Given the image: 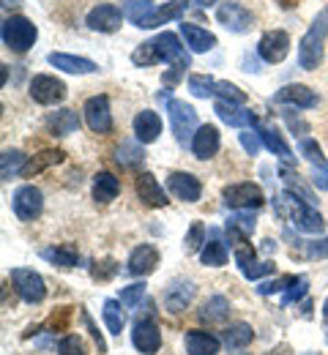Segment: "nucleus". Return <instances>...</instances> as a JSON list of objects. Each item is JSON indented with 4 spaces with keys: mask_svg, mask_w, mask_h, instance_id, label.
I'll return each mask as SVG.
<instances>
[{
    "mask_svg": "<svg viewBox=\"0 0 328 355\" xmlns=\"http://www.w3.org/2000/svg\"><path fill=\"white\" fill-rule=\"evenodd\" d=\"M85 123L94 134H110L112 132V112H110V98L107 96H91L83 107Z\"/></svg>",
    "mask_w": 328,
    "mask_h": 355,
    "instance_id": "obj_11",
    "label": "nucleus"
},
{
    "mask_svg": "<svg viewBox=\"0 0 328 355\" xmlns=\"http://www.w3.org/2000/svg\"><path fill=\"white\" fill-rule=\"evenodd\" d=\"M254 132L260 134V139H263V145L274 153V156H279L282 162H290L293 159V148L284 142V137H282L279 129H274V126H268V123H260Z\"/></svg>",
    "mask_w": 328,
    "mask_h": 355,
    "instance_id": "obj_27",
    "label": "nucleus"
},
{
    "mask_svg": "<svg viewBox=\"0 0 328 355\" xmlns=\"http://www.w3.org/2000/svg\"><path fill=\"white\" fill-rule=\"evenodd\" d=\"M47 129L58 137H69V134L80 132V115L74 110H58L47 115Z\"/></svg>",
    "mask_w": 328,
    "mask_h": 355,
    "instance_id": "obj_28",
    "label": "nucleus"
},
{
    "mask_svg": "<svg viewBox=\"0 0 328 355\" xmlns=\"http://www.w3.org/2000/svg\"><path fill=\"white\" fill-rule=\"evenodd\" d=\"M219 101H227V104H246V93L233 85V83H227V80H219L216 83V93H214Z\"/></svg>",
    "mask_w": 328,
    "mask_h": 355,
    "instance_id": "obj_44",
    "label": "nucleus"
},
{
    "mask_svg": "<svg viewBox=\"0 0 328 355\" xmlns=\"http://www.w3.org/2000/svg\"><path fill=\"white\" fill-rule=\"evenodd\" d=\"M39 254H42V260H47V263L60 266V268H77V263H80V252H77V246H71V243L47 246V249H42Z\"/></svg>",
    "mask_w": 328,
    "mask_h": 355,
    "instance_id": "obj_29",
    "label": "nucleus"
},
{
    "mask_svg": "<svg viewBox=\"0 0 328 355\" xmlns=\"http://www.w3.org/2000/svg\"><path fill=\"white\" fill-rule=\"evenodd\" d=\"M263 355H293V350H290V345H277V347H271L268 353Z\"/></svg>",
    "mask_w": 328,
    "mask_h": 355,
    "instance_id": "obj_57",
    "label": "nucleus"
},
{
    "mask_svg": "<svg viewBox=\"0 0 328 355\" xmlns=\"http://www.w3.org/2000/svg\"><path fill=\"white\" fill-rule=\"evenodd\" d=\"M274 101H279V104H293V107H301V110H312V107H318V93L309 88V85L293 83V85H284V88L274 96Z\"/></svg>",
    "mask_w": 328,
    "mask_h": 355,
    "instance_id": "obj_19",
    "label": "nucleus"
},
{
    "mask_svg": "<svg viewBox=\"0 0 328 355\" xmlns=\"http://www.w3.org/2000/svg\"><path fill=\"white\" fill-rule=\"evenodd\" d=\"M184 345L189 355H216L222 350V339H216L208 331H189Z\"/></svg>",
    "mask_w": 328,
    "mask_h": 355,
    "instance_id": "obj_25",
    "label": "nucleus"
},
{
    "mask_svg": "<svg viewBox=\"0 0 328 355\" xmlns=\"http://www.w3.org/2000/svg\"><path fill=\"white\" fill-rule=\"evenodd\" d=\"M225 205L235 208V211H257L266 202V194L257 183H230L222 189Z\"/></svg>",
    "mask_w": 328,
    "mask_h": 355,
    "instance_id": "obj_5",
    "label": "nucleus"
},
{
    "mask_svg": "<svg viewBox=\"0 0 328 355\" xmlns=\"http://www.w3.org/2000/svg\"><path fill=\"white\" fill-rule=\"evenodd\" d=\"M153 42H156V49H159V55H162V63H184V60H189L187 46L181 44V39H178L175 33L164 31V33H159Z\"/></svg>",
    "mask_w": 328,
    "mask_h": 355,
    "instance_id": "obj_22",
    "label": "nucleus"
},
{
    "mask_svg": "<svg viewBox=\"0 0 328 355\" xmlns=\"http://www.w3.org/2000/svg\"><path fill=\"white\" fill-rule=\"evenodd\" d=\"M219 148H222V134L216 126H200L197 134H194V139H191V153L200 159V162H208V159H214L216 153H219Z\"/></svg>",
    "mask_w": 328,
    "mask_h": 355,
    "instance_id": "obj_15",
    "label": "nucleus"
},
{
    "mask_svg": "<svg viewBox=\"0 0 328 355\" xmlns=\"http://www.w3.org/2000/svg\"><path fill=\"white\" fill-rule=\"evenodd\" d=\"M142 298H145V284H129V287L121 290V298L118 301L123 304V309H137Z\"/></svg>",
    "mask_w": 328,
    "mask_h": 355,
    "instance_id": "obj_47",
    "label": "nucleus"
},
{
    "mask_svg": "<svg viewBox=\"0 0 328 355\" xmlns=\"http://www.w3.org/2000/svg\"><path fill=\"white\" fill-rule=\"evenodd\" d=\"M214 112L219 115L222 123L227 126H235V129H252L257 126V115L252 110H246L243 104H227V101H216Z\"/></svg>",
    "mask_w": 328,
    "mask_h": 355,
    "instance_id": "obj_16",
    "label": "nucleus"
},
{
    "mask_svg": "<svg viewBox=\"0 0 328 355\" xmlns=\"http://www.w3.org/2000/svg\"><path fill=\"white\" fill-rule=\"evenodd\" d=\"M135 134H137V142L140 145H150L159 139L162 134V118L153 112V110H142L135 115Z\"/></svg>",
    "mask_w": 328,
    "mask_h": 355,
    "instance_id": "obj_23",
    "label": "nucleus"
},
{
    "mask_svg": "<svg viewBox=\"0 0 328 355\" xmlns=\"http://www.w3.org/2000/svg\"><path fill=\"white\" fill-rule=\"evenodd\" d=\"M181 36H184V42L191 52H197V55H202V52H211L214 46H216V36L211 33V31H205V28H200V25H191V22H184L181 25Z\"/></svg>",
    "mask_w": 328,
    "mask_h": 355,
    "instance_id": "obj_24",
    "label": "nucleus"
},
{
    "mask_svg": "<svg viewBox=\"0 0 328 355\" xmlns=\"http://www.w3.org/2000/svg\"><path fill=\"white\" fill-rule=\"evenodd\" d=\"M328 39V11H320L312 22V28L304 33L301 44H298V66L304 71H315L323 63V52H326Z\"/></svg>",
    "mask_w": 328,
    "mask_h": 355,
    "instance_id": "obj_2",
    "label": "nucleus"
},
{
    "mask_svg": "<svg viewBox=\"0 0 328 355\" xmlns=\"http://www.w3.org/2000/svg\"><path fill=\"white\" fill-rule=\"evenodd\" d=\"M202 246H205V224L194 222L184 238V249H187V254H197V252H202Z\"/></svg>",
    "mask_w": 328,
    "mask_h": 355,
    "instance_id": "obj_43",
    "label": "nucleus"
},
{
    "mask_svg": "<svg viewBox=\"0 0 328 355\" xmlns=\"http://www.w3.org/2000/svg\"><path fill=\"white\" fill-rule=\"evenodd\" d=\"M137 197H140L142 205H148V208H164L170 200H167V194H164V189H162V183L156 180L153 173H142L137 178Z\"/></svg>",
    "mask_w": 328,
    "mask_h": 355,
    "instance_id": "obj_18",
    "label": "nucleus"
},
{
    "mask_svg": "<svg viewBox=\"0 0 328 355\" xmlns=\"http://www.w3.org/2000/svg\"><path fill=\"white\" fill-rule=\"evenodd\" d=\"M85 322H88V331H91V336H94V342L98 345V353H107V345H104V339H101V334L96 331V325H94V320L85 314Z\"/></svg>",
    "mask_w": 328,
    "mask_h": 355,
    "instance_id": "obj_56",
    "label": "nucleus"
},
{
    "mask_svg": "<svg viewBox=\"0 0 328 355\" xmlns=\"http://www.w3.org/2000/svg\"><path fill=\"white\" fill-rule=\"evenodd\" d=\"M31 98L36 104H44V107H52V104H60L66 96H69V88L63 80L58 77H49V74H36L31 80Z\"/></svg>",
    "mask_w": 328,
    "mask_h": 355,
    "instance_id": "obj_8",
    "label": "nucleus"
},
{
    "mask_svg": "<svg viewBox=\"0 0 328 355\" xmlns=\"http://www.w3.org/2000/svg\"><path fill=\"white\" fill-rule=\"evenodd\" d=\"M118 191H121V180L112 175V173L101 170V173L94 178V200L96 202L107 205V202H112V200L118 197Z\"/></svg>",
    "mask_w": 328,
    "mask_h": 355,
    "instance_id": "obj_31",
    "label": "nucleus"
},
{
    "mask_svg": "<svg viewBox=\"0 0 328 355\" xmlns=\"http://www.w3.org/2000/svg\"><path fill=\"white\" fill-rule=\"evenodd\" d=\"M39 39V28L28 19V17H6L3 19V44L11 52H28Z\"/></svg>",
    "mask_w": 328,
    "mask_h": 355,
    "instance_id": "obj_3",
    "label": "nucleus"
},
{
    "mask_svg": "<svg viewBox=\"0 0 328 355\" xmlns=\"http://www.w3.org/2000/svg\"><path fill=\"white\" fill-rule=\"evenodd\" d=\"M274 214L307 235H320L326 227V219L320 216V211L309 200L298 197L295 191H282L274 197Z\"/></svg>",
    "mask_w": 328,
    "mask_h": 355,
    "instance_id": "obj_1",
    "label": "nucleus"
},
{
    "mask_svg": "<svg viewBox=\"0 0 328 355\" xmlns=\"http://www.w3.org/2000/svg\"><path fill=\"white\" fill-rule=\"evenodd\" d=\"M189 0H173V3H164L162 8H156L145 22H142L140 28L145 31H153V28H159V25H167V22H173V19H181L184 17V11H187Z\"/></svg>",
    "mask_w": 328,
    "mask_h": 355,
    "instance_id": "obj_26",
    "label": "nucleus"
},
{
    "mask_svg": "<svg viewBox=\"0 0 328 355\" xmlns=\"http://www.w3.org/2000/svg\"><path fill=\"white\" fill-rule=\"evenodd\" d=\"M121 306H123V304H121V301H115V298H107V301H104V306H101L104 325H107V331H110V334H115V336H121V331H123V325H126V314H123Z\"/></svg>",
    "mask_w": 328,
    "mask_h": 355,
    "instance_id": "obj_33",
    "label": "nucleus"
},
{
    "mask_svg": "<svg viewBox=\"0 0 328 355\" xmlns=\"http://www.w3.org/2000/svg\"><path fill=\"white\" fill-rule=\"evenodd\" d=\"M126 266H129V273H135V276H148V273H153L156 266H159V249L150 246V243H142L137 249H132Z\"/></svg>",
    "mask_w": 328,
    "mask_h": 355,
    "instance_id": "obj_21",
    "label": "nucleus"
},
{
    "mask_svg": "<svg viewBox=\"0 0 328 355\" xmlns=\"http://www.w3.org/2000/svg\"><path fill=\"white\" fill-rule=\"evenodd\" d=\"M304 257V260H326L328 257V235L318 238V241H304L301 252H293V257Z\"/></svg>",
    "mask_w": 328,
    "mask_h": 355,
    "instance_id": "obj_39",
    "label": "nucleus"
},
{
    "mask_svg": "<svg viewBox=\"0 0 328 355\" xmlns=\"http://www.w3.org/2000/svg\"><path fill=\"white\" fill-rule=\"evenodd\" d=\"M115 159L123 167H135V164H140L142 159H145V153H142V148L137 142H121V148L115 150Z\"/></svg>",
    "mask_w": 328,
    "mask_h": 355,
    "instance_id": "obj_40",
    "label": "nucleus"
},
{
    "mask_svg": "<svg viewBox=\"0 0 328 355\" xmlns=\"http://www.w3.org/2000/svg\"><path fill=\"white\" fill-rule=\"evenodd\" d=\"M200 260H202V266H208V268L227 266V246L219 241L216 232H211V241H205V246H202V252H200Z\"/></svg>",
    "mask_w": 328,
    "mask_h": 355,
    "instance_id": "obj_32",
    "label": "nucleus"
},
{
    "mask_svg": "<svg viewBox=\"0 0 328 355\" xmlns=\"http://www.w3.org/2000/svg\"><path fill=\"white\" fill-rule=\"evenodd\" d=\"M293 282H295V276H282V279H277V282H266V284H260V287H257V293H260V295L282 293V290H287Z\"/></svg>",
    "mask_w": 328,
    "mask_h": 355,
    "instance_id": "obj_51",
    "label": "nucleus"
},
{
    "mask_svg": "<svg viewBox=\"0 0 328 355\" xmlns=\"http://www.w3.org/2000/svg\"><path fill=\"white\" fill-rule=\"evenodd\" d=\"M216 19L230 33H246V31H252V22H254L252 11L241 3H233V0H225V3L216 6Z\"/></svg>",
    "mask_w": 328,
    "mask_h": 355,
    "instance_id": "obj_9",
    "label": "nucleus"
},
{
    "mask_svg": "<svg viewBox=\"0 0 328 355\" xmlns=\"http://www.w3.org/2000/svg\"><path fill=\"white\" fill-rule=\"evenodd\" d=\"M225 230L227 232H241V235H252L254 232V216H252V211H238L233 214L227 224H225Z\"/></svg>",
    "mask_w": 328,
    "mask_h": 355,
    "instance_id": "obj_41",
    "label": "nucleus"
},
{
    "mask_svg": "<svg viewBox=\"0 0 328 355\" xmlns=\"http://www.w3.org/2000/svg\"><path fill=\"white\" fill-rule=\"evenodd\" d=\"M307 287H309V279L307 276H295V282L284 290V295H282V306H290V304H295V301H301L304 295H307Z\"/></svg>",
    "mask_w": 328,
    "mask_h": 355,
    "instance_id": "obj_46",
    "label": "nucleus"
},
{
    "mask_svg": "<svg viewBox=\"0 0 328 355\" xmlns=\"http://www.w3.org/2000/svg\"><path fill=\"white\" fill-rule=\"evenodd\" d=\"M257 55L266 63H282L290 55V36L284 31H268L257 42Z\"/></svg>",
    "mask_w": 328,
    "mask_h": 355,
    "instance_id": "obj_12",
    "label": "nucleus"
},
{
    "mask_svg": "<svg viewBox=\"0 0 328 355\" xmlns=\"http://www.w3.org/2000/svg\"><path fill=\"white\" fill-rule=\"evenodd\" d=\"M189 90L197 98H208V96L216 93V80H211L208 74H191L189 77Z\"/></svg>",
    "mask_w": 328,
    "mask_h": 355,
    "instance_id": "obj_42",
    "label": "nucleus"
},
{
    "mask_svg": "<svg viewBox=\"0 0 328 355\" xmlns=\"http://www.w3.org/2000/svg\"><path fill=\"white\" fill-rule=\"evenodd\" d=\"M312 183L318 189H328V167H315L312 170Z\"/></svg>",
    "mask_w": 328,
    "mask_h": 355,
    "instance_id": "obj_55",
    "label": "nucleus"
},
{
    "mask_svg": "<svg viewBox=\"0 0 328 355\" xmlns=\"http://www.w3.org/2000/svg\"><path fill=\"white\" fill-rule=\"evenodd\" d=\"M191 298H194V284L187 282V279H173V282L167 284L164 295H162L164 309L170 311V314H181V311L191 304Z\"/></svg>",
    "mask_w": 328,
    "mask_h": 355,
    "instance_id": "obj_14",
    "label": "nucleus"
},
{
    "mask_svg": "<svg viewBox=\"0 0 328 355\" xmlns=\"http://www.w3.org/2000/svg\"><path fill=\"white\" fill-rule=\"evenodd\" d=\"M132 63L135 66H156V63H162V55H159V49H156V42L150 39V42H142L135 52H132Z\"/></svg>",
    "mask_w": 328,
    "mask_h": 355,
    "instance_id": "obj_38",
    "label": "nucleus"
},
{
    "mask_svg": "<svg viewBox=\"0 0 328 355\" xmlns=\"http://www.w3.org/2000/svg\"><path fill=\"white\" fill-rule=\"evenodd\" d=\"M3 6H6V8H11V6H22V0H3Z\"/></svg>",
    "mask_w": 328,
    "mask_h": 355,
    "instance_id": "obj_58",
    "label": "nucleus"
},
{
    "mask_svg": "<svg viewBox=\"0 0 328 355\" xmlns=\"http://www.w3.org/2000/svg\"><path fill=\"white\" fill-rule=\"evenodd\" d=\"M279 175H282V180H284L287 186H293L295 191H301V197H304V200H312V191H309V189L301 183V175H298V170H293L290 164H282Z\"/></svg>",
    "mask_w": 328,
    "mask_h": 355,
    "instance_id": "obj_48",
    "label": "nucleus"
},
{
    "mask_svg": "<svg viewBox=\"0 0 328 355\" xmlns=\"http://www.w3.org/2000/svg\"><path fill=\"white\" fill-rule=\"evenodd\" d=\"M58 355H88V347H85V342L77 334H69V336L60 339Z\"/></svg>",
    "mask_w": 328,
    "mask_h": 355,
    "instance_id": "obj_49",
    "label": "nucleus"
},
{
    "mask_svg": "<svg viewBox=\"0 0 328 355\" xmlns=\"http://www.w3.org/2000/svg\"><path fill=\"white\" fill-rule=\"evenodd\" d=\"M252 339H254V331H252L249 322H233V325H227V328L222 331V345L230 347V350H243V347H249Z\"/></svg>",
    "mask_w": 328,
    "mask_h": 355,
    "instance_id": "obj_30",
    "label": "nucleus"
},
{
    "mask_svg": "<svg viewBox=\"0 0 328 355\" xmlns=\"http://www.w3.org/2000/svg\"><path fill=\"white\" fill-rule=\"evenodd\" d=\"M66 159V153L63 150H42V153H36L28 164H25V170H22V175L25 178H33V175H39L42 170H47V167H52V164H60Z\"/></svg>",
    "mask_w": 328,
    "mask_h": 355,
    "instance_id": "obj_35",
    "label": "nucleus"
},
{
    "mask_svg": "<svg viewBox=\"0 0 328 355\" xmlns=\"http://www.w3.org/2000/svg\"><path fill=\"white\" fill-rule=\"evenodd\" d=\"M167 118H170V126H173V134H175V139L181 142V145H187L189 139H194V134H197V110L187 104V101H181V98H170V104H167Z\"/></svg>",
    "mask_w": 328,
    "mask_h": 355,
    "instance_id": "obj_4",
    "label": "nucleus"
},
{
    "mask_svg": "<svg viewBox=\"0 0 328 355\" xmlns=\"http://www.w3.org/2000/svg\"><path fill=\"white\" fill-rule=\"evenodd\" d=\"M238 139H241V148H243L249 156H257V153H260V148H263L260 134L252 132V129H243V132L238 134Z\"/></svg>",
    "mask_w": 328,
    "mask_h": 355,
    "instance_id": "obj_50",
    "label": "nucleus"
},
{
    "mask_svg": "<svg viewBox=\"0 0 328 355\" xmlns=\"http://www.w3.org/2000/svg\"><path fill=\"white\" fill-rule=\"evenodd\" d=\"M47 60L55 69L66 71V74H94V71H98V66L94 60L80 58V55H69V52H49Z\"/></svg>",
    "mask_w": 328,
    "mask_h": 355,
    "instance_id": "obj_20",
    "label": "nucleus"
},
{
    "mask_svg": "<svg viewBox=\"0 0 328 355\" xmlns=\"http://www.w3.org/2000/svg\"><path fill=\"white\" fill-rule=\"evenodd\" d=\"M132 345L142 355H156L162 347V331L153 320H137L135 331H132Z\"/></svg>",
    "mask_w": 328,
    "mask_h": 355,
    "instance_id": "obj_13",
    "label": "nucleus"
},
{
    "mask_svg": "<svg viewBox=\"0 0 328 355\" xmlns=\"http://www.w3.org/2000/svg\"><path fill=\"white\" fill-rule=\"evenodd\" d=\"M121 8H123V17L129 22H135L137 28L156 11L153 8V0H121Z\"/></svg>",
    "mask_w": 328,
    "mask_h": 355,
    "instance_id": "obj_36",
    "label": "nucleus"
},
{
    "mask_svg": "<svg viewBox=\"0 0 328 355\" xmlns=\"http://www.w3.org/2000/svg\"><path fill=\"white\" fill-rule=\"evenodd\" d=\"M326 342H328V334H326Z\"/></svg>",
    "mask_w": 328,
    "mask_h": 355,
    "instance_id": "obj_60",
    "label": "nucleus"
},
{
    "mask_svg": "<svg viewBox=\"0 0 328 355\" xmlns=\"http://www.w3.org/2000/svg\"><path fill=\"white\" fill-rule=\"evenodd\" d=\"M25 159L28 156L22 150H17V148L3 150V156H0V175H3V180H11L14 175H19L25 170Z\"/></svg>",
    "mask_w": 328,
    "mask_h": 355,
    "instance_id": "obj_37",
    "label": "nucleus"
},
{
    "mask_svg": "<svg viewBox=\"0 0 328 355\" xmlns=\"http://www.w3.org/2000/svg\"><path fill=\"white\" fill-rule=\"evenodd\" d=\"M167 189L173 197L184 200V202H197L202 197V183L191 173H170L167 175Z\"/></svg>",
    "mask_w": 328,
    "mask_h": 355,
    "instance_id": "obj_17",
    "label": "nucleus"
},
{
    "mask_svg": "<svg viewBox=\"0 0 328 355\" xmlns=\"http://www.w3.org/2000/svg\"><path fill=\"white\" fill-rule=\"evenodd\" d=\"M230 301L225 295H214L205 301V306L200 309V320L202 322H225L230 317Z\"/></svg>",
    "mask_w": 328,
    "mask_h": 355,
    "instance_id": "obj_34",
    "label": "nucleus"
},
{
    "mask_svg": "<svg viewBox=\"0 0 328 355\" xmlns=\"http://www.w3.org/2000/svg\"><path fill=\"white\" fill-rule=\"evenodd\" d=\"M187 69H189V60H184V63H175V66H173V69H170V71L162 77V83H167V85H175Z\"/></svg>",
    "mask_w": 328,
    "mask_h": 355,
    "instance_id": "obj_54",
    "label": "nucleus"
},
{
    "mask_svg": "<svg viewBox=\"0 0 328 355\" xmlns=\"http://www.w3.org/2000/svg\"><path fill=\"white\" fill-rule=\"evenodd\" d=\"M277 266L274 263H254V266H249L243 270V276L246 279H260V276H268V273H274Z\"/></svg>",
    "mask_w": 328,
    "mask_h": 355,
    "instance_id": "obj_53",
    "label": "nucleus"
},
{
    "mask_svg": "<svg viewBox=\"0 0 328 355\" xmlns=\"http://www.w3.org/2000/svg\"><path fill=\"white\" fill-rule=\"evenodd\" d=\"M200 3H202V6H211V3H214V0H200Z\"/></svg>",
    "mask_w": 328,
    "mask_h": 355,
    "instance_id": "obj_59",
    "label": "nucleus"
},
{
    "mask_svg": "<svg viewBox=\"0 0 328 355\" xmlns=\"http://www.w3.org/2000/svg\"><path fill=\"white\" fill-rule=\"evenodd\" d=\"M11 282H14V290L17 295L25 301V304H42L47 298V284L44 279L33 270V268H14L11 270Z\"/></svg>",
    "mask_w": 328,
    "mask_h": 355,
    "instance_id": "obj_7",
    "label": "nucleus"
},
{
    "mask_svg": "<svg viewBox=\"0 0 328 355\" xmlns=\"http://www.w3.org/2000/svg\"><path fill=\"white\" fill-rule=\"evenodd\" d=\"M85 22H88V28L96 31V33H115V31H121L123 8H118L115 3H98L96 8L88 11Z\"/></svg>",
    "mask_w": 328,
    "mask_h": 355,
    "instance_id": "obj_10",
    "label": "nucleus"
},
{
    "mask_svg": "<svg viewBox=\"0 0 328 355\" xmlns=\"http://www.w3.org/2000/svg\"><path fill=\"white\" fill-rule=\"evenodd\" d=\"M94 279H98V282H107V279H112L118 273L115 260H101V263H94Z\"/></svg>",
    "mask_w": 328,
    "mask_h": 355,
    "instance_id": "obj_52",
    "label": "nucleus"
},
{
    "mask_svg": "<svg viewBox=\"0 0 328 355\" xmlns=\"http://www.w3.org/2000/svg\"><path fill=\"white\" fill-rule=\"evenodd\" d=\"M298 150H301V156H304L307 162H312V167H328L326 156H323V148H320L315 139H301Z\"/></svg>",
    "mask_w": 328,
    "mask_h": 355,
    "instance_id": "obj_45",
    "label": "nucleus"
},
{
    "mask_svg": "<svg viewBox=\"0 0 328 355\" xmlns=\"http://www.w3.org/2000/svg\"><path fill=\"white\" fill-rule=\"evenodd\" d=\"M11 208H14V216H17L19 222H33V219H39L42 211H44V194H42V189H36L33 183L19 186V189L14 191V197H11Z\"/></svg>",
    "mask_w": 328,
    "mask_h": 355,
    "instance_id": "obj_6",
    "label": "nucleus"
}]
</instances>
